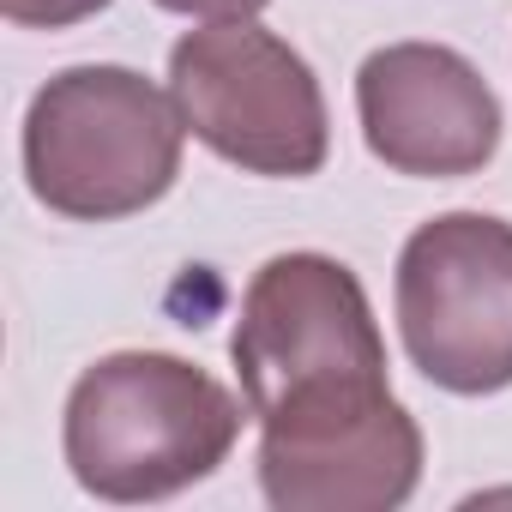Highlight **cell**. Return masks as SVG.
Wrapping results in <instances>:
<instances>
[{
    "label": "cell",
    "mask_w": 512,
    "mask_h": 512,
    "mask_svg": "<svg viewBox=\"0 0 512 512\" xmlns=\"http://www.w3.org/2000/svg\"><path fill=\"white\" fill-rule=\"evenodd\" d=\"M229 356L260 440H320L398 404L362 278L314 247L253 272Z\"/></svg>",
    "instance_id": "cell-1"
},
{
    "label": "cell",
    "mask_w": 512,
    "mask_h": 512,
    "mask_svg": "<svg viewBox=\"0 0 512 512\" xmlns=\"http://www.w3.org/2000/svg\"><path fill=\"white\" fill-rule=\"evenodd\" d=\"M241 404L247 398L181 356L115 350L73 380L61 452L73 482L109 506L169 500L235 452Z\"/></svg>",
    "instance_id": "cell-2"
},
{
    "label": "cell",
    "mask_w": 512,
    "mask_h": 512,
    "mask_svg": "<svg viewBox=\"0 0 512 512\" xmlns=\"http://www.w3.org/2000/svg\"><path fill=\"white\" fill-rule=\"evenodd\" d=\"M187 121L133 67H67L25 109V181L73 223L151 211L181 175Z\"/></svg>",
    "instance_id": "cell-3"
},
{
    "label": "cell",
    "mask_w": 512,
    "mask_h": 512,
    "mask_svg": "<svg viewBox=\"0 0 512 512\" xmlns=\"http://www.w3.org/2000/svg\"><path fill=\"white\" fill-rule=\"evenodd\" d=\"M169 97L187 133L247 175L302 181L332 157V115L314 67L253 19L187 31L169 49Z\"/></svg>",
    "instance_id": "cell-4"
},
{
    "label": "cell",
    "mask_w": 512,
    "mask_h": 512,
    "mask_svg": "<svg viewBox=\"0 0 512 512\" xmlns=\"http://www.w3.org/2000/svg\"><path fill=\"white\" fill-rule=\"evenodd\" d=\"M410 368L452 392L488 398L512 386V223L488 211H440L410 229L392 278Z\"/></svg>",
    "instance_id": "cell-5"
},
{
    "label": "cell",
    "mask_w": 512,
    "mask_h": 512,
    "mask_svg": "<svg viewBox=\"0 0 512 512\" xmlns=\"http://www.w3.org/2000/svg\"><path fill=\"white\" fill-rule=\"evenodd\" d=\"M356 121L392 175L464 181L500 151V97L446 43H386L356 73Z\"/></svg>",
    "instance_id": "cell-6"
},
{
    "label": "cell",
    "mask_w": 512,
    "mask_h": 512,
    "mask_svg": "<svg viewBox=\"0 0 512 512\" xmlns=\"http://www.w3.org/2000/svg\"><path fill=\"white\" fill-rule=\"evenodd\" d=\"M422 482V428L404 404L386 416L302 440L260 446V494L278 512H392Z\"/></svg>",
    "instance_id": "cell-7"
},
{
    "label": "cell",
    "mask_w": 512,
    "mask_h": 512,
    "mask_svg": "<svg viewBox=\"0 0 512 512\" xmlns=\"http://www.w3.org/2000/svg\"><path fill=\"white\" fill-rule=\"evenodd\" d=\"M109 7L115 0H0V13L25 31H67V25H85Z\"/></svg>",
    "instance_id": "cell-8"
},
{
    "label": "cell",
    "mask_w": 512,
    "mask_h": 512,
    "mask_svg": "<svg viewBox=\"0 0 512 512\" xmlns=\"http://www.w3.org/2000/svg\"><path fill=\"white\" fill-rule=\"evenodd\" d=\"M175 19H205V25H229V19H260L272 0H157Z\"/></svg>",
    "instance_id": "cell-9"
}]
</instances>
